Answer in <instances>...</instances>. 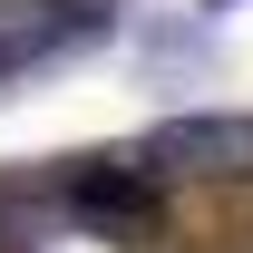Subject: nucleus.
<instances>
[{
	"label": "nucleus",
	"mask_w": 253,
	"mask_h": 253,
	"mask_svg": "<svg viewBox=\"0 0 253 253\" xmlns=\"http://www.w3.org/2000/svg\"><path fill=\"white\" fill-rule=\"evenodd\" d=\"M20 49H30V39H10V30H0V78H10V68H20Z\"/></svg>",
	"instance_id": "nucleus-1"
}]
</instances>
